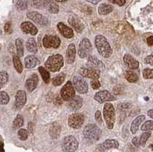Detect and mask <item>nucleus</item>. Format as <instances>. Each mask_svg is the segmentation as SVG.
<instances>
[{
	"label": "nucleus",
	"mask_w": 153,
	"mask_h": 152,
	"mask_svg": "<svg viewBox=\"0 0 153 152\" xmlns=\"http://www.w3.org/2000/svg\"><path fill=\"white\" fill-rule=\"evenodd\" d=\"M95 45L99 54L105 58L110 57L112 54V48L106 38L103 35H97L95 38Z\"/></svg>",
	"instance_id": "nucleus-1"
},
{
	"label": "nucleus",
	"mask_w": 153,
	"mask_h": 152,
	"mask_svg": "<svg viewBox=\"0 0 153 152\" xmlns=\"http://www.w3.org/2000/svg\"><path fill=\"white\" fill-rule=\"evenodd\" d=\"M46 69L51 72H57L64 66V58L61 54H54L48 58L45 64Z\"/></svg>",
	"instance_id": "nucleus-2"
},
{
	"label": "nucleus",
	"mask_w": 153,
	"mask_h": 152,
	"mask_svg": "<svg viewBox=\"0 0 153 152\" xmlns=\"http://www.w3.org/2000/svg\"><path fill=\"white\" fill-rule=\"evenodd\" d=\"M83 133L87 140L91 142H94L99 140L102 131L97 125L89 124L85 126Z\"/></svg>",
	"instance_id": "nucleus-3"
},
{
	"label": "nucleus",
	"mask_w": 153,
	"mask_h": 152,
	"mask_svg": "<svg viewBox=\"0 0 153 152\" xmlns=\"http://www.w3.org/2000/svg\"><path fill=\"white\" fill-rule=\"evenodd\" d=\"M103 116L107 128L113 129L116 122V113H115L114 107L111 103L105 104L103 110Z\"/></svg>",
	"instance_id": "nucleus-4"
},
{
	"label": "nucleus",
	"mask_w": 153,
	"mask_h": 152,
	"mask_svg": "<svg viewBox=\"0 0 153 152\" xmlns=\"http://www.w3.org/2000/svg\"><path fill=\"white\" fill-rule=\"evenodd\" d=\"M79 146L78 142L72 135L66 136L62 142V150L64 152H74Z\"/></svg>",
	"instance_id": "nucleus-5"
},
{
	"label": "nucleus",
	"mask_w": 153,
	"mask_h": 152,
	"mask_svg": "<svg viewBox=\"0 0 153 152\" xmlns=\"http://www.w3.org/2000/svg\"><path fill=\"white\" fill-rule=\"evenodd\" d=\"M85 118L84 116L81 113H74L71 114L68 118V125L70 127L78 129L81 128L82 125H84Z\"/></svg>",
	"instance_id": "nucleus-6"
},
{
	"label": "nucleus",
	"mask_w": 153,
	"mask_h": 152,
	"mask_svg": "<svg viewBox=\"0 0 153 152\" xmlns=\"http://www.w3.org/2000/svg\"><path fill=\"white\" fill-rule=\"evenodd\" d=\"M91 51H92V45L91 42L89 41L88 38H83L79 46L78 55L81 58H86L90 56Z\"/></svg>",
	"instance_id": "nucleus-7"
},
{
	"label": "nucleus",
	"mask_w": 153,
	"mask_h": 152,
	"mask_svg": "<svg viewBox=\"0 0 153 152\" xmlns=\"http://www.w3.org/2000/svg\"><path fill=\"white\" fill-rule=\"evenodd\" d=\"M61 96L63 100L70 101L75 96V90L71 81H68L61 90Z\"/></svg>",
	"instance_id": "nucleus-8"
},
{
	"label": "nucleus",
	"mask_w": 153,
	"mask_h": 152,
	"mask_svg": "<svg viewBox=\"0 0 153 152\" xmlns=\"http://www.w3.org/2000/svg\"><path fill=\"white\" fill-rule=\"evenodd\" d=\"M74 88L79 93L85 94L88 92V85L84 78L80 76H74L73 79Z\"/></svg>",
	"instance_id": "nucleus-9"
},
{
	"label": "nucleus",
	"mask_w": 153,
	"mask_h": 152,
	"mask_svg": "<svg viewBox=\"0 0 153 152\" xmlns=\"http://www.w3.org/2000/svg\"><path fill=\"white\" fill-rule=\"evenodd\" d=\"M43 45L45 48H58L61 40L56 35H45L43 38Z\"/></svg>",
	"instance_id": "nucleus-10"
},
{
	"label": "nucleus",
	"mask_w": 153,
	"mask_h": 152,
	"mask_svg": "<svg viewBox=\"0 0 153 152\" xmlns=\"http://www.w3.org/2000/svg\"><path fill=\"white\" fill-rule=\"evenodd\" d=\"M27 17L32 22L39 24L40 26H46L48 24V19L43 15L36 12H30L27 13Z\"/></svg>",
	"instance_id": "nucleus-11"
},
{
	"label": "nucleus",
	"mask_w": 153,
	"mask_h": 152,
	"mask_svg": "<svg viewBox=\"0 0 153 152\" xmlns=\"http://www.w3.org/2000/svg\"><path fill=\"white\" fill-rule=\"evenodd\" d=\"M94 99L99 103H103V102L115 100L116 97L107 90H102L95 94Z\"/></svg>",
	"instance_id": "nucleus-12"
},
{
	"label": "nucleus",
	"mask_w": 153,
	"mask_h": 152,
	"mask_svg": "<svg viewBox=\"0 0 153 152\" xmlns=\"http://www.w3.org/2000/svg\"><path fill=\"white\" fill-rule=\"evenodd\" d=\"M80 73L84 77L90 78L92 80H98L100 75V70L99 69H94V68H82Z\"/></svg>",
	"instance_id": "nucleus-13"
},
{
	"label": "nucleus",
	"mask_w": 153,
	"mask_h": 152,
	"mask_svg": "<svg viewBox=\"0 0 153 152\" xmlns=\"http://www.w3.org/2000/svg\"><path fill=\"white\" fill-rule=\"evenodd\" d=\"M41 8H45L49 12L53 14H57L59 11L58 5L53 0H40Z\"/></svg>",
	"instance_id": "nucleus-14"
},
{
	"label": "nucleus",
	"mask_w": 153,
	"mask_h": 152,
	"mask_svg": "<svg viewBox=\"0 0 153 152\" xmlns=\"http://www.w3.org/2000/svg\"><path fill=\"white\" fill-rule=\"evenodd\" d=\"M26 93L24 90H19L16 95V101H15V108L16 109H20L23 107L26 102Z\"/></svg>",
	"instance_id": "nucleus-15"
},
{
	"label": "nucleus",
	"mask_w": 153,
	"mask_h": 152,
	"mask_svg": "<svg viewBox=\"0 0 153 152\" xmlns=\"http://www.w3.org/2000/svg\"><path fill=\"white\" fill-rule=\"evenodd\" d=\"M119 142L115 139H109V140H106L104 142L98 146V149L100 151H104L109 150V149L112 148H119Z\"/></svg>",
	"instance_id": "nucleus-16"
},
{
	"label": "nucleus",
	"mask_w": 153,
	"mask_h": 152,
	"mask_svg": "<svg viewBox=\"0 0 153 152\" xmlns=\"http://www.w3.org/2000/svg\"><path fill=\"white\" fill-rule=\"evenodd\" d=\"M57 29L65 38L70 39L74 37V31L72 28L65 25L63 22H60L57 24Z\"/></svg>",
	"instance_id": "nucleus-17"
},
{
	"label": "nucleus",
	"mask_w": 153,
	"mask_h": 152,
	"mask_svg": "<svg viewBox=\"0 0 153 152\" xmlns=\"http://www.w3.org/2000/svg\"><path fill=\"white\" fill-rule=\"evenodd\" d=\"M21 28L23 32L30 34L31 35H36L38 33V28L35 27V24H33L30 22H25L22 23Z\"/></svg>",
	"instance_id": "nucleus-18"
},
{
	"label": "nucleus",
	"mask_w": 153,
	"mask_h": 152,
	"mask_svg": "<svg viewBox=\"0 0 153 152\" xmlns=\"http://www.w3.org/2000/svg\"><path fill=\"white\" fill-rule=\"evenodd\" d=\"M68 22L75 29V31L78 33H81L84 29V24L81 22L80 19L74 16H71L68 19Z\"/></svg>",
	"instance_id": "nucleus-19"
},
{
	"label": "nucleus",
	"mask_w": 153,
	"mask_h": 152,
	"mask_svg": "<svg viewBox=\"0 0 153 152\" xmlns=\"http://www.w3.org/2000/svg\"><path fill=\"white\" fill-rule=\"evenodd\" d=\"M38 84V77L36 74H32L25 83V87L27 90L29 92H32L35 90Z\"/></svg>",
	"instance_id": "nucleus-20"
},
{
	"label": "nucleus",
	"mask_w": 153,
	"mask_h": 152,
	"mask_svg": "<svg viewBox=\"0 0 153 152\" xmlns=\"http://www.w3.org/2000/svg\"><path fill=\"white\" fill-rule=\"evenodd\" d=\"M123 61L126 65L127 66V67H129V69L136 70L139 67V62L136 59L133 58L130 54H125V56L123 57Z\"/></svg>",
	"instance_id": "nucleus-21"
},
{
	"label": "nucleus",
	"mask_w": 153,
	"mask_h": 152,
	"mask_svg": "<svg viewBox=\"0 0 153 152\" xmlns=\"http://www.w3.org/2000/svg\"><path fill=\"white\" fill-rule=\"evenodd\" d=\"M75 56H76V48L74 44H71L68 46L66 52V61L68 64H71L74 62Z\"/></svg>",
	"instance_id": "nucleus-22"
},
{
	"label": "nucleus",
	"mask_w": 153,
	"mask_h": 152,
	"mask_svg": "<svg viewBox=\"0 0 153 152\" xmlns=\"http://www.w3.org/2000/svg\"><path fill=\"white\" fill-rule=\"evenodd\" d=\"M87 66L89 68L100 69V67H103V64L99 59H97L94 56H89L87 61Z\"/></svg>",
	"instance_id": "nucleus-23"
},
{
	"label": "nucleus",
	"mask_w": 153,
	"mask_h": 152,
	"mask_svg": "<svg viewBox=\"0 0 153 152\" xmlns=\"http://www.w3.org/2000/svg\"><path fill=\"white\" fill-rule=\"evenodd\" d=\"M69 105L70 109H71L72 110H78L83 105V99L79 96H75L72 99L69 101Z\"/></svg>",
	"instance_id": "nucleus-24"
},
{
	"label": "nucleus",
	"mask_w": 153,
	"mask_h": 152,
	"mask_svg": "<svg viewBox=\"0 0 153 152\" xmlns=\"http://www.w3.org/2000/svg\"><path fill=\"white\" fill-rule=\"evenodd\" d=\"M39 64V61L38 58L33 55H28L25 58V66L26 68H34Z\"/></svg>",
	"instance_id": "nucleus-25"
},
{
	"label": "nucleus",
	"mask_w": 153,
	"mask_h": 152,
	"mask_svg": "<svg viewBox=\"0 0 153 152\" xmlns=\"http://www.w3.org/2000/svg\"><path fill=\"white\" fill-rule=\"evenodd\" d=\"M145 119H146V116L143 115V116H138V117H136V119L132 121V124H131V128H130L131 132H132V134L136 133V131H137L139 125H140L141 123L144 121Z\"/></svg>",
	"instance_id": "nucleus-26"
},
{
	"label": "nucleus",
	"mask_w": 153,
	"mask_h": 152,
	"mask_svg": "<svg viewBox=\"0 0 153 152\" xmlns=\"http://www.w3.org/2000/svg\"><path fill=\"white\" fill-rule=\"evenodd\" d=\"M26 48L31 53L35 54L38 51V47H37V43L35 42V38H31L26 42Z\"/></svg>",
	"instance_id": "nucleus-27"
},
{
	"label": "nucleus",
	"mask_w": 153,
	"mask_h": 152,
	"mask_svg": "<svg viewBox=\"0 0 153 152\" xmlns=\"http://www.w3.org/2000/svg\"><path fill=\"white\" fill-rule=\"evenodd\" d=\"M61 134V126L57 123H53L50 128V135L51 138H57Z\"/></svg>",
	"instance_id": "nucleus-28"
},
{
	"label": "nucleus",
	"mask_w": 153,
	"mask_h": 152,
	"mask_svg": "<svg viewBox=\"0 0 153 152\" xmlns=\"http://www.w3.org/2000/svg\"><path fill=\"white\" fill-rule=\"evenodd\" d=\"M113 7L111 5H107V4H102L98 8V12L100 15H108L110 12H113Z\"/></svg>",
	"instance_id": "nucleus-29"
},
{
	"label": "nucleus",
	"mask_w": 153,
	"mask_h": 152,
	"mask_svg": "<svg viewBox=\"0 0 153 152\" xmlns=\"http://www.w3.org/2000/svg\"><path fill=\"white\" fill-rule=\"evenodd\" d=\"M12 61H13V65H14L16 70L19 73H22L23 71V65L20 58L18 56L14 55L13 56V58H12Z\"/></svg>",
	"instance_id": "nucleus-30"
},
{
	"label": "nucleus",
	"mask_w": 153,
	"mask_h": 152,
	"mask_svg": "<svg viewBox=\"0 0 153 152\" xmlns=\"http://www.w3.org/2000/svg\"><path fill=\"white\" fill-rule=\"evenodd\" d=\"M16 47L18 57H19V58L23 57V55H24V47H23V42L22 39H20V38H17V39H16Z\"/></svg>",
	"instance_id": "nucleus-31"
},
{
	"label": "nucleus",
	"mask_w": 153,
	"mask_h": 152,
	"mask_svg": "<svg viewBox=\"0 0 153 152\" xmlns=\"http://www.w3.org/2000/svg\"><path fill=\"white\" fill-rule=\"evenodd\" d=\"M125 77L129 83H136L139 80V76L132 70H127L125 73Z\"/></svg>",
	"instance_id": "nucleus-32"
},
{
	"label": "nucleus",
	"mask_w": 153,
	"mask_h": 152,
	"mask_svg": "<svg viewBox=\"0 0 153 152\" xmlns=\"http://www.w3.org/2000/svg\"><path fill=\"white\" fill-rule=\"evenodd\" d=\"M65 77H66V75L64 73H61L60 74L57 75V76H55L54 78L52 79V84L55 87L57 86H60L63 83V82L65 81Z\"/></svg>",
	"instance_id": "nucleus-33"
},
{
	"label": "nucleus",
	"mask_w": 153,
	"mask_h": 152,
	"mask_svg": "<svg viewBox=\"0 0 153 152\" xmlns=\"http://www.w3.org/2000/svg\"><path fill=\"white\" fill-rule=\"evenodd\" d=\"M38 71L40 73V74L42 75V77L45 83H48L50 82V73H49L48 70H45L42 67H38Z\"/></svg>",
	"instance_id": "nucleus-34"
},
{
	"label": "nucleus",
	"mask_w": 153,
	"mask_h": 152,
	"mask_svg": "<svg viewBox=\"0 0 153 152\" xmlns=\"http://www.w3.org/2000/svg\"><path fill=\"white\" fill-rule=\"evenodd\" d=\"M24 124V119H23V116L21 115H18L16 116V118L15 119L14 122H13V128L14 129H17L19 128L20 127H22Z\"/></svg>",
	"instance_id": "nucleus-35"
},
{
	"label": "nucleus",
	"mask_w": 153,
	"mask_h": 152,
	"mask_svg": "<svg viewBox=\"0 0 153 152\" xmlns=\"http://www.w3.org/2000/svg\"><path fill=\"white\" fill-rule=\"evenodd\" d=\"M9 80V75L6 71H1L0 72V89L7 83Z\"/></svg>",
	"instance_id": "nucleus-36"
},
{
	"label": "nucleus",
	"mask_w": 153,
	"mask_h": 152,
	"mask_svg": "<svg viewBox=\"0 0 153 152\" xmlns=\"http://www.w3.org/2000/svg\"><path fill=\"white\" fill-rule=\"evenodd\" d=\"M150 135H151V132H150V131H146V132H144L143 134H142L140 138H139L140 145H142V146H145L146 142H147L149 138Z\"/></svg>",
	"instance_id": "nucleus-37"
},
{
	"label": "nucleus",
	"mask_w": 153,
	"mask_h": 152,
	"mask_svg": "<svg viewBox=\"0 0 153 152\" xmlns=\"http://www.w3.org/2000/svg\"><path fill=\"white\" fill-rule=\"evenodd\" d=\"M9 102V96L5 92L0 91V104L6 105Z\"/></svg>",
	"instance_id": "nucleus-38"
},
{
	"label": "nucleus",
	"mask_w": 153,
	"mask_h": 152,
	"mask_svg": "<svg viewBox=\"0 0 153 152\" xmlns=\"http://www.w3.org/2000/svg\"><path fill=\"white\" fill-rule=\"evenodd\" d=\"M16 8L20 11L25 10L28 8V2L27 0H19L16 3Z\"/></svg>",
	"instance_id": "nucleus-39"
},
{
	"label": "nucleus",
	"mask_w": 153,
	"mask_h": 152,
	"mask_svg": "<svg viewBox=\"0 0 153 152\" xmlns=\"http://www.w3.org/2000/svg\"><path fill=\"white\" fill-rule=\"evenodd\" d=\"M18 135H19L20 140L25 141L27 140V138H28V131H27L26 129H23V128H22V129H20L18 131Z\"/></svg>",
	"instance_id": "nucleus-40"
},
{
	"label": "nucleus",
	"mask_w": 153,
	"mask_h": 152,
	"mask_svg": "<svg viewBox=\"0 0 153 152\" xmlns=\"http://www.w3.org/2000/svg\"><path fill=\"white\" fill-rule=\"evenodd\" d=\"M142 131H148V130H153V121H147L142 125Z\"/></svg>",
	"instance_id": "nucleus-41"
},
{
	"label": "nucleus",
	"mask_w": 153,
	"mask_h": 152,
	"mask_svg": "<svg viewBox=\"0 0 153 152\" xmlns=\"http://www.w3.org/2000/svg\"><path fill=\"white\" fill-rule=\"evenodd\" d=\"M143 75L145 79H153V69L146 68L143 71Z\"/></svg>",
	"instance_id": "nucleus-42"
},
{
	"label": "nucleus",
	"mask_w": 153,
	"mask_h": 152,
	"mask_svg": "<svg viewBox=\"0 0 153 152\" xmlns=\"http://www.w3.org/2000/svg\"><path fill=\"white\" fill-rule=\"evenodd\" d=\"M95 119L96 121H97V124H103V118H102V115H101L100 111L98 110L97 112L95 113Z\"/></svg>",
	"instance_id": "nucleus-43"
},
{
	"label": "nucleus",
	"mask_w": 153,
	"mask_h": 152,
	"mask_svg": "<svg viewBox=\"0 0 153 152\" xmlns=\"http://www.w3.org/2000/svg\"><path fill=\"white\" fill-rule=\"evenodd\" d=\"M54 104L55 105H61L63 104V99L60 95L55 96L54 99Z\"/></svg>",
	"instance_id": "nucleus-44"
},
{
	"label": "nucleus",
	"mask_w": 153,
	"mask_h": 152,
	"mask_svg": "<svg viewBox=\"0 0 153 152\" xmlns=\"http://www.w3.org/2000/svg\"><path fill=\"white\" fill-rule=\"evenodd\" d=\"M91 87L94 90H98L100 87V83L98 80H93L91 83Z\"/></svg>",
	"instance_id": "nucleus-45"
},
{
	"label": "nucleus",
	"mask_w": 153,
	"mask_h": 152,
	"mask_svg": "<svg viewBox=\"0 0 153 152\" xmlns=\"http://www.w3.org/2000/svg\"><path fill=\"white\" fill-rule=\"evenodd\" d=\"M145 63L147 64H150V65H153V54H150L145 58Z\"/></svg>",
	"instance_id": "nucleus-46"
},
{
	"label": "nucleus",
	"mask_w": 153,
	"mask_h": 152,
	"mask_svg": "<svg viewBox=\"0 0 153 152\" xmlns=\"http://www.w3.org/2000/svg\"><path fill=\"white\" fill-rule=\"evenodd\" d=\"M4 30H5V32L9 34V33L12 32V28H11V23L7 22L5 24V27H4Z\"/></svg>",
	"instance_id": "nucleus-47"
},
{
	"label": "nucleus",
	"mask_w": 153,
	"mask_h": 152,
	"mask_svg": "<svg viewBox=\"0 0 153 152\" xmlns=\"http://www.w3.org/2000/svg\"><path fill=\"white\" fill-rule=\"evenodd\" d=\"M111 2L113 3L118 4L119 5L122 6V5H123L126 3V0H111Z\"/></svg>",
	"instance_id": "nucleus-48"
},
{
	"label": "nucleus",
	"mask_w": 153,
	"mask_h": 152,
	"mask_svg": "<svg viewBox=\"0 0 153 152\" xmlns=\"http://www.w3.org/2000/svg\"><path fill=\"white\" fill-rule=\"evenodd\" d=\"M132 143H133V145H135V146H136V147H139V145H140V144H139V138H137V137H135V138L132 139Z\"/></svg>",
	"instance_id": "nucleus-49"
},
{
	"label": "nucleus",
	"mask_w": 153,
	"mask_h": 152,
	"mask_svg": "<svg viewBox=\"0 0 153 152\" xmlns=\"http://www.w3.org/2000/svg\"><path fill=\"white\" fill-rule=\"evenodd\" d=\"M147 44H148L149 46H152L153 45V35L152 36H150L147 38Z\"/></svg>",
	"instance_id": "nucleus-50"
},
{
	"label": "nucleus",
	"mask_w": 153,
	"mask_h": 152,
	"mask_svg": "<svg viewBox=\"0 0 153 152\" xmlns=\"http://www.w3.org/2000/svg\"><path fill=\"white\" fill-rule=\"evenodd\" d=\"M86 1H87V2H91V3L92 4H97L99 2H100L101 0H86Z\"/></svg>",
	"instance_id": "nucleus-51"
},
{
	"label": "nucleus",
	"mask_w": 153,
	"mask_h": 152,
	"mask_svg": "<svg viewBox=\"0 0 153 152\" xmlns=\"http://www.w3.org/2000/svg\"><path fill=\"white\" fill-rule=\"evenodd\" d=\"M0 151L5 152V151H4V144L2 142H0Z\"/></svg>",
	"instance_id": "nucleus-52"
},
{
	"label": "nucleus",
	"mask_w": 153,
	"mask_h": 152,
	"mask_svg": "<svg viewBox=\"0 0 153 152\" xmlns=\"http://www.w3.org/2000/svg\"><path fill=\"white\" fill-rule=\"evenodd\" d=\"M148 116L152 119H153V109H150L148 111Z\"/></svg>",
	"instance_id": "nucleus-53"
},
{
	"label": "nucleus",
	"mask_w": 153,
	"mask_h": 152,
	"mask_svg": "<svg viewBox=\"0 0 153 152\" xmlns=\"http://www.w3.org/2000/svg\"><path fill=\"white\" fill-rule=\"evenodd\" d=\"M54 1H55V2H66L67 0H54Z\"/></svg>",
	"instance_id": "nucleus-54"
},
{
	"label": "nucleus",
	"mask_w": 153,
	"mask_h": 152,
	"mask_svg": "<svg viewBox=\"0 0 153 152\" xmlns=\"http://www.w3.org/2000/svg\"><path fill=\"white\" fill-rule=\"evenodd\" d=\"M150 148H151L152 150V151H153V145H150Z\"/></svg>",
	"instance_id": "nucleus-55"
}]
</instances>
